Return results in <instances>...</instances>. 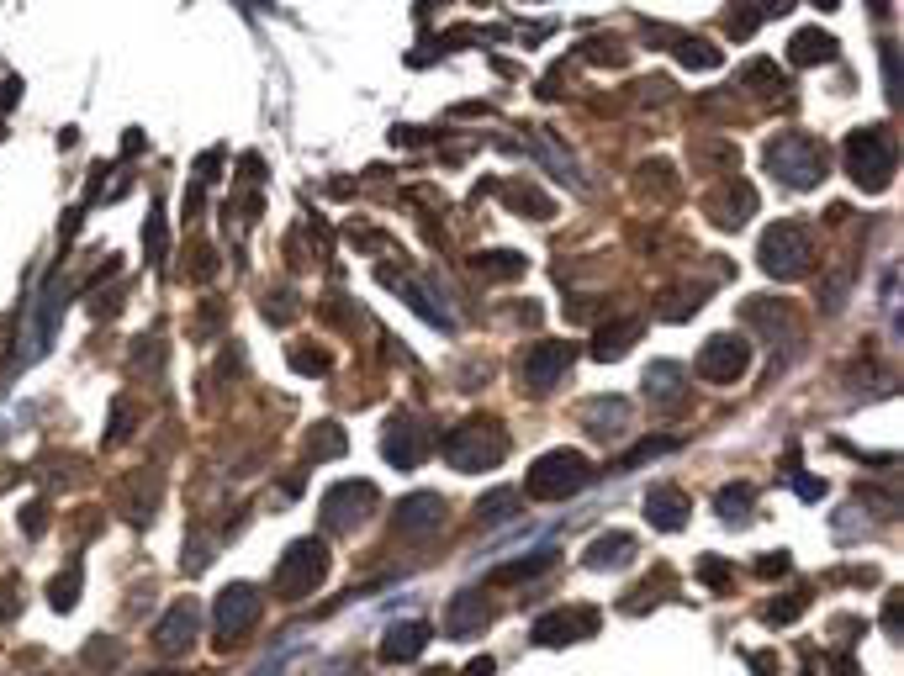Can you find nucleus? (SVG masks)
<instances>
[{"label": "nucleus", "instance_id": "1", "mask_svg": "<svg viewBox=\"0 0 904 676\" xmlns=\"http://www.w3.org/2000/svg\"><path fill=\"white\" fill-rule=\"evenodd\" d=\"M762 164L772 169V180H783L788 191H809L825 180V148L809 133H783L762 148Z\"/></svg>", "mask_w": 904, "mask_h": 676}, {"label": "nucleus", "instance_id": "2", "mask_svg": "<svg viewBox=\"0 0 904 676\" xmlns=\"http://www.w3.org/2000/svg\"><path fill=\"white\" fill-rule=\"evenodd\" d=\"M503 455H508V434L492 418H471L445 434V460L455 471H492V465H503Z\"/></svg>", "mask_w": 904, "mask_h": 676}, {"label": "nucleus", "instance_id": "3", "mask_svg": "<svg viewBox=\"0 0 904 676\" xmlns=\"http://www.w3.org/2000/svg\"><path fill=\"white\" fill-rule=\"evenodd\" d=\"M593 481V465H587L577 449H550V455H540L529 465L524 476V492L540 497V502H561L571 492H582V486Z\"/></svg>", "mask_w": 904, "mask_h": 676}, {"label": "nucleus", "instance_id": "4", "mask_svg": "<svg viewBox=\"0 0 904 676\" xmlns=\"http://www.w3.org/2000/svg\"><path fill=\"white\" fill-rule=\"evenodd\" d=\"M328 576V550L323 539H297L291 550L281 555V571H275V597H286V603H297V597L318 592Z\"/></svg>", "mask_w": 904, "mask_h": 676}, {"label": "nucleus", "instance_id": "5", "mask_svg": "<svg viewBox=\"0 0 904 676\" xmlns=\"http://www.w3.org/2000/svg\"><path fill=\"white\" fill-rule=\"evenodd\" d=\"M846 175L857 180V191H889L894 154H889V138H883L878 127H862V133L846 138Z\"/></svg>", "mask_w": 904, "mask_h": 676}, {"label": "nucleus", "instance_id": "6", "mask_svg": "<svg viewBox=\"0 0 904 676\" xmlns=\"http://www.w3.org/2000/svg\"><path fill=\"white\" fill-rule=\"evenodd\" d=\"M762 270L772 280H799L809 270V228L804 222H772L762 233Z\"/></svg>", "mask_w": 904, "mask_h": 676}, {"label": "nucleus", "instance_id": "7", "mask_svg": "<svg viewBox=\"0 0 904 676\" xmlns=\"http://www.w3.org/2000/svg\"><path fill=\"white\" fill-rule=\"evenodd\" d=\"M746 365H751V344L741 333H714L704 349H698V381H714V386H730V381H741L746 375Z\"/></svg>", "mask_w": 904, "mask_h": 676}, {"label": "nucleus", "instance_id": "8", "mask_svg": "<svg viewBox=\"0 0 904 676\" xmlns=\"http://www.w3.org/2000/svg\"><path fill=\"white\" fill-rule=\"evenodd\" d=\"M260 592L249 587V581H233V587L217 592V645L228 640H244V634L254 629V618H260Z\"/></svg>", "mask_w": 904, "mask_h": 676}, {"label": "nucleus", "instance_id": "9", "mask_svg": "<svg viewBox=\"0 0 904 676\" xmlns=\"http://www.w3.org/2000/svg\"><path fill=\"white\" fill-rule=\"evenodd\" d=\"M371 507H376V486L371 481H339L334 492L323 497V529H334V534L360 529Z\"/></svg>", "mask_w": 904, "mask_h": 676}, {"label": "nucleus", "instance_id": "10", "mask_svg": "<svg viewBox=\"0 0 904 676\" xmlns=\"http://www.w3.org/2000/svg\"><path fill=\"white\" fill-rule=\"evenodd\" d=\"M59 312H64V291H59V280H48L43 296H38V312H32V323L22 328V354H16V365L38 360V354L48 349L53 328H59Z\"/></svg>", "mask_w": 904, "mask_h": 676}, {"label": "nucleus", "instance_id": "11", "mask_svg": "<svg viewBox=\"0 0 904 676\" xmlns=\"http://www.w3.org/2000/svg\"><path fill=\"white\" fill-rule=\"evenodd\" d=\"M571 360H577V349L566 344V338H545V344H534L529 354H524V381H529V391H550L561 381V375L571 370Z\"/></svg>", "mask_w": 904, "mask_h": 676}, {"label": "nucleus", "instance_id": "12", "mask_svg": "<svg viewBox=\"0 0 904 676\" xmlns=\"http://www.w3.org/2000/svg\"><path fill=\"white\" fill-rule=\"evenodd\" d=\"M423 449H429V434H423V423L408 418V412H397L392 423H386L381 434V455L397 465V471H413V465H423Z\"/></svg>", "mask_w": 904, "mask_h": 676}, {"label": "nucleus", "instance_id": "13", "mask_svg": "<svg viewBox=\"0 0 904 676\" xmlns=\"http://www.w3.org/2000/svg\"><path fill=\"white\" fill-rule=\"evenodd\" d=\"M439 518H445V502H439V492H413V497H402V502L392 507V534L418 539V534H429Z\"/></svg>", "mask_w": 904, "mask_h": 676}, {"label": "nucleus", "instance_id": "14", "mask_svg": "<svg viewBox=\"0 0 904 676\" xmlns=\"http://www.w3.org/2000/svg\"><path fill=\"white\" fill-rule=\"evenodd\" d=\"M645 523H651V529H661V534L688 529V492H682V486H672V481L651 486V492H645Z\"/></svg>", "mask_w": 904, "mask_h": 676}, {"label": "nucleus", "instance_id": "15", "mask_svg": "<svg viewBox=\"0 0 904 676\" xmlns=\"http://www.w3.org/2000/svg\"><path fill=\"white\" fill-rule=\"evenodd\" d=\"M598 629V613L593 608H566V613H545L540 624H534V645H571L582 640V634Z\"/></svg>", "mask_w": 904, "mask_h": 676}, {"label": "nucleus", "instance_id": "16", "mask_svg": "<svg viewBox=\"0 0 904 676\" xmlns=\"http://www.w3.org/2000/svg\"><path fill=\"white\" fill-rule=\"evenodd\" d=\"M751 212H756V191L746 180H730V185H719V191L709 196V222L714 228H746Z\"/></svg>", "mask_w": 904, "mask_h": 676}, {"label": "nucleus", "instance_id": "17", "mask_svg": "<svg viewBox=\"0 0 904 676\" xmlns=\"http://www.w3.org/2000/svg\"><path fill=\"white\" fill-rule=\"evenodd\" d=\"M196 624H201V613H196V603L191 597H180V603L159 618V629H154V645L164 650V655H175V650H191L196 645Z\"/></svg>", "mask_w": 904, "mask_h": 676}, {"label": "nucleus", "instance_id": "18", "mask_svg": "<svg viewBox=\"0 0 904 676\" xmlns=\"http://www.w3.org/2000/svg\"><path fill=\"white\" fill-rule=\"evenodd\" d=\"M582 560H587L593 571H619V566H630V560H635V534H624V529L598 534L593 544H587Z\"/></svg>", "mask_w": 904, "mask_h": 676}, {"label": "nucleus", "instance_id": "19", "mask_svg": "<svg viewBox=\"0 0 904 676\" xmlns=\"http://www.w3.org/2000/svg\"><path fill=\"white\" fill-rule=\"evenodd\" d=\"M429 634H434V629L423 624V618H408V624H397V629L381 640V655H386V661H392V666H402V661H418V655H423V645H429Z\"/></svg>", "mask_w": 904, "mask_h": 676}, {"label": "nucleus", "instance_id": "20", "mask_svg": "<svg viewBox=\"0 0 904 676\" xmlns=\"http://www.w3.org/2000/svg\"><path fill=\"white\" fill-rule=\"evenodd\" d=\"M645 333V323L640 317H619V323H608V328H598V338H593V360H624V354L635 349V338Z\"/></svg>", "mask_w": 904, "mask_h": 676}, {"label": "nucleus", "instance_id": "21", "mask_svg": "<svg viewBox=\"0 0 904 676\" xmlns=\"http://www.w3.org/2000/svg\"><path fill=\"white\" fill-rule=\"evenodd\" d=\"M487 618H492V608L482 603V597H476V592H460V597H455V603H450V618H445V634H450V640H471V634H476V629H482V624H487Z\"/></svg>", "mask_w": 904, "mask_h": 676}, {"label": "nucleus", "instance_id": "22", "mask_svg": "<svg viewBox=\"0 0 904 676\" xmlns=\"http://www.w3.org/2000/svg\"><path fill=\"white\" fill-rule=\"evenodd\" d=\"M682 391H688V370L682 365H672V360H656L651 370H645V397L651 402H661V407H672Z\"/></svg>", "mask_w": 904, "mask_h": 676}, {"label": "nucleus", "instance_id": "23", "mask_svg": "<svg viewBox=\"0 0 904 676\" xmlns=\"http://www.w3.org/2000/svg\"><path fill=\"white\" fill-rule=\"evenodd\" d=\"M624 418H630V402H619V397H598V402L582 407V423L593 439H614L624 428Z\"/></svg>", "mask_w": 904, "mask_h": 676}, {"label": "nucleus", "instance_id": "24", "mask_svg": "<svg viewBox=\"0 0 904 676\" xmlns=\"http://www.w3.org/2000/svg\"><path fill=\"white\" fill-rule=\"evenodd\" d=\"M788 59L799 64V69H809V64H830V59H836V37H830V32H820V27H804V32H793V43H788Z\"/></svg>", "mask_w": 904, "mask_h": 676}, {"label": "nucleus", "instance_id": "25", "mask_svg": "<svg viewBox=\"0 0 904 676\" xmlns=\"http://www.w3.org/2000/svg\"><path fill=\"white\" fill-rule=\"evenodd\" d=\"M344 449H349V439L339 434L334 423H312V434H307V444H302V455H307V465H318V460L344 455Z\"/></svg>", "mask_w": 904, "mask_h": 676}, {"label": "nucleus", "instance_id": "26", "mask_svg": "<svg viewBox=\"0 0 904 676\" xmlns=\"http://www.w3.org/2000/svg\"><path fill=\"white\" fill-rule=\"evenodd\" d=\"M746 85L756 90V96H788V74L772 59H751L746 64Z\"/></svg>", "mask_w": 904, "mask_h": 676}, {"label": "nucleus", "instance_id": "27", "mask_svg": "<svg viewBox=\"0 0 904 676\" xmlns=\"http://www.w3.org/2000/svg\"><path fill=\"white\" fill-rule=\"evenodd\" d=\"M672 53H677V59L688 64V69H719V59H725V53L709 48L704 37H682V32L672 37Z\"/></svg>", "mask_w": 904, "mask_h": 676}, {"label": "nucleus", "instance_id": "28", "mask_svg": "<svg viewBox=\"0 0 904 676\" xmlns=\"http://www.w3.org/2000/svg\"><path fill=\"white\" fill-rule=\"evenodd\" d=\"M75 603H80V560H75V566H69L64 576H53V581H48V608L69 613Z\"/></svg>", "mask_w": 904, "mask_h": 676}, {"label": "nucleus", "instance_id": "29", "mask_svg": "<svg viewBox=\"0 0 904 676\" xmlns=\"http://www.w3.org/2000/svg\"><path fill=\"white\" fill-rule=\"evenodd\" d=\"M550 566H556V550H534V555H524V560H513V566L492 571V581H529V576H540V571H550Z\"/></svg>", "mask_w": 904, "mask_h": 676}, {"label": "nucleus", "instance_id": "30", "mask_svg": "<svg viewBox=\"0 0 904 676\" xmlns=\"http://www.w3.org/2000/svg\"><path fill=\"white\" fill-rule=\"evenodd\" d=\"M503 201H508V206H524V217H534V222L550 217V196H540L534 185H519V180L503 185Z\"/></svg>", "mask_w": 904, "mask_h": 676}, {"label": "nucleus", "instance_id": "31", "mask_svg": "<svg viewBox=\"0 0 904 676\" xmlns=\"http://www.w3.org/2000/svg\"><path fill=\"white\" fill-rule=\"evenodd\" d=\"M513 513H519V492H508V486H503V492H487L482 502H476V518H482V523H503Z\"/></svg>", "mask_w": 904, "mask_h": 676}, {"label": "nucleus", "instance_id": "32", "mask_svg": "<svg viewBox=\"0 0 904 676\" xmlns=\"http://www.w3.org/2000/svg\"><path fill=\"white\" fill-rule=\"evenodd\" d=\"M471 270H482V275H524V259L508 254V249H492V254H476Z\"/></svg>", "mask_w": 904, "mask_h": 676}, {"label": "nucleus", "instance_id": "33", "mask_svg": "<svg viewBox=\"0 0 904 676\" xmlns=\"http://www.w3.org/2000/svg\"><path fill=\"white\" fill-rule=\"evenodd\" d=\"M756 22H762V11H756V6H746V0H735V6L725 11V32L735 37V43H746V37L756 32Z\"/></svg>", "mask_w": 904, "mask_h": 676}, {"label": "nucleus", "instance_id": "34", "mask_svg": "<svg viewBox=\"0 0 904 676\" xmlns=\"http://www.w3.org/2000/svg\"><path fill=\"white\" fill-rule=\"evenodd\" d=\"M751 486H725V492H719V518L725 523H746V507H751Z\"/></svg>", "mask_w": 904, "mask_h": 676}, {"label": "nucleus", "instance_id": "35", "mask_svg": "<svg viewBox=\"0 0 904 676\" xmlns=\"http://www.w3.org/2000/svg\"><path fill=\"white\" fill-rule=\"evenodd\" d=\"M677 449V439H645V444H635L630 455H624L614 471H635V465H645V460H656V455H672Z\"/></svg>", "mask_w": 904, "mask_h": 676}, {"label": "nucleus", "instance_id": "36", "mask_svg": "<svg viewBox=\"0 0 904 676\" xmlns=\"http://www.w3.org/2000/svg\"><path fill=\"white\" fill-rule=\"evenodd\" d=\"M143 249H149V265H159V259H164V206H154V212H149V228H143Z\"/></svg>", "mask_w": 904, "mask_h": 676}, {"label": "nucleus", "instance_id": "37", "mask_svg": "<svg viewBox=\"0 0 904 676\" xmlns=\"http://www.w3.org/2000/svg\"><path fill=\"white\" fill-rule=\"evenodd\" d=\"M804 603H809L804 592H793V597H783V603H772V608H767V624H788V618H799Z\"/></svg>", "mask_w": 904, "mask_h": 676}, {"label": "nucleus", "instance_id": "38", "mask_svg": "<svg viewBox=\"0 0 904 676\" xmlns=\"http://www.w3.org/2000/svg\"><path fill=\"white\" fill-rule=\"evenodd\" d=\"M43 523H48V502H27V507H22V529H27L32 539H38V534H43Z\"/></svg>", "mask_w": 904, "mask_h": 676}, {"label": "nucleus", "instance_id": "39", "mask_svg": "<svg viewBox=\"0 0 904 676\" xmlns=\"http://www.w3.org/2000/svg\"><path fill=\"white\" fill-rule=\"evenodd\" d=\"M291 370H328L323 349H291Z\"/></svg>", "mask_w": 904, "mask_h": 676}, {"label": "nucleus", "instance_id": "40", "mask_svg": "<svg viewBox=\"0 0 904 676\" xmlns=\"http://www.w3.org/2000/svg\"><path fill=\"white\" fill-rule=\"evenodd\" d=\"M698 576H704L709 587H730V566H725V560H698Z\"/></svg>", "mask_w": 904, "mask_h": 676}, {"label": "nucleus", "instance_id": "41", "mask_svg": "<svg viewBox=\"0 0 904 676\" xmlns=\"http://www.w3.org/2000/svg\"><path fill=\"white\" fill-rule=\"evenodd\" d=\"M793 492H799L804 502H815V497H825V481L820 476H793Z\"/></svg>", "mask_w": 904, "mask_h": 676}, {"label": "nucleus", "instance_id": "42", "mask_svg": "<svg viewBox=\"0 0 904 676\" xmlns=\"http://www.w3.org/2000/svg\"><path fill=\"white\" fill-rule=\"evenodd\" d=\"M16 581H0V624H6V618H16Z\"/></svg>", "mask_w": 904, "mask_h": 676}, {"label": "nucleus", "instance_id": "43", "mask_svg": "<svg viewBox=\"0 0 904 676\" xmlns=\"http://www.w3.org/2000/svg\"><path fill=\"white\" fill-rule=\"evenodd\" d=\"M127 434V402H112V428H106V444H117Z\"/></svg>", "mask_w": 904, "mask_h": 676}, {"label": "nucleus", "instance_id": "44", "mask_svg": "<svg viewBox=\"0 0 904 676\" xmlns=\"http://www.w3.org/2000/svg\"><path fill=\"white\" fill-rule=\"evenodd\" d=\"M16 101H22V80L11 74V80H0V106H16Z\"/></svg>", "mask_w": 904, "mask_h": 676}, {"label": "nucleus", "instance_id": "45", "mask_svg": "<svg viewBox=\"0 0 904 676\" xmlns=\"http://www.w3.org/2000/svg\"><path fill=\"white\" fill-rule=\"evenodd\" d=\"M291 312H297V307H291V302H286V296H281V302H270V307H265V317H270V323H286V317H291Z\"/></svg>", "mask_w": 904, "mask_h": 676}, {"label": "nucleus", "instance_id": "46", "mask_svg": "<svg viewBox=\"0 0 904 676\" xmlns=\"http://www.w3.org/2000/svg\"><path fill=\"white\" fill-rule=\"evenodd\" d=\"M778 571H788V555H767V560H762V576H778Z\"/></svg>", "mask_w": 904, "mask_h": 676}, {"label": "nucleus", "instance_id": "47", "mask_svg": "<svg viewBox=\"0 0 904 676\" xmlns=\"http://www.w3.org/2000/svg\"><path fill=\"white\" fill-rule=\"evenodd\" d=\"M793 6V0H756V11H772V16H783Z\"/></svg>", "mask_w": 904, "mask_h": 676}, {"label": "nucleus", "instance_id": "48", "mask_svg": "<svg viewBox=\"0 0 904 676\" xmlns=\"http://www.w3.org/2000/svg\"><path fill=\"white\" fill-rule=\"evenodd\" d=\"M492 671H497V666L487 661V655H482V661H471V666H466V676H492Z\"/></svg>", "mask_w": 904, "mask_h": 676}, {"label": "nucleus", "instance_id": "49", "mask_svg": "<svg viewBox=\"0 0 904 676\" xmlns=\"http://www.w3.org/2000/svg\"><path fill=\"white\" fill-rule=\"evenodd\" d=\"M867 6H873V11L883 16V11H889V0H867Z\"/></svg>", "mask_w": 904, "mask_h": 676}, {"label": "nucleus", "instance_id": "50", "mask_svg": "<svg viewBox=\"0 0 904 676\" xmlns=\"http://www.w3.org/2000/svg\"><path fill=\"white\" fill-rule=\"evenodd\" d=\"M815 6H820V11H836V6H841V0H815Z\"/></svg>", "mask_w": 904, "mask_h": 676}, {"label": "nucleus", "instance_id": "51", "mask_svg": "<svg viewBox=\"0 0 904 676\" xmlns=\"http://www.w3.org/2000/svg\"><path fill=\"white\" fill-rule=\"evenodd\" d=\"M159 676H175V671H159Z\"/></svg>", "mask_w": 904, "mask_h": 676}, {"label": "nucleus", "instance_id": "52", "mask_svg": "<svg viewBox=\"0 0 904 676\" xmlns=\"http://www.w3.org/2000/svg\"><path fill=\"white\" fill-rule=\"evenodd\" d=\"M429 676H445V671H429Z\"/></svg>", "mask_w": 904, "mask_h": 676}]
</instances>
